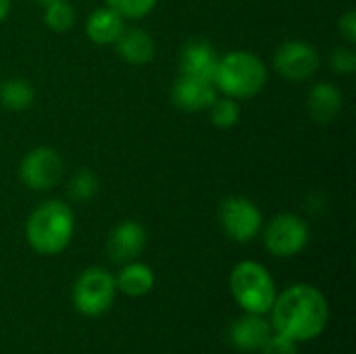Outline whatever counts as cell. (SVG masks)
Returning a JSON list of instances; mask_svg holds the SVG:
<instances>
[{"mask_svg":"<svg viewBox=\"0 0 356 354\" xmlns=\"http://www.w3.org/2000/svg\"><path fill=\"white\" fill-rule=\"evenodd\" d=\"M267 81V69L263 61L248 50H234L219 58L213 75L215 88L229 98H252Z\"/></svg>","mask_w":356,"mask_h":354,"instance_id":"cell-3","label":"cell"},{"mask_svg":"<svg viewBox=\"0 0 356 354\" xmlns=\"http://www.w3.org/2000/svg\"><path fill=\"white\" fill-rule=\"evenodd\" d=\"M309 242V227L298 215H277L265 230V246L275 257H294Z\"/></svg>","mask_w":356,"mask_h":354,"instance_id":"cell-8","label":"cell"},{"mask_svg":"<svg viewBox=\"0 0 356 354\" xmlns=\"http://www.w3.org/2000/svg\"><path fill=\"white\" fill-rule=\"evenodd\" d=\"M332 67L336 73H342V75H350L355 73L356 69V54L353 48H336L332 52V58H330Z\"/></svg>","mask_w":356,"mask_h":354,"instance_id":"cell-23","label":"cell"},{"mask_svg":"<svg viewBox=\"0 0 356 354\" xmlns=\"http://www.w3.org/2000/svg\"><path fill=\"white\" fill-rule=\"evenodd\" d=\"M217 65H219V54L213 48V44H209L207 40H192L181 48V56H179L181 75H192L213 81Z\"/></svg>","mask_w":356,"mask_h":354,"instance_id":"cell-12","label":"cell"},{"mask_svg":"<svg viewBox=\"0 0 356 354\" xmlns=\"http://www.w3.org/2000/svg\"><path fill=\"white\" fill-rule=\"evenodd\" d=\"M38 2H40V4H44V6H46V4H50V2H56V0H38Z\"/></svg>","mask_w":356,"mask_h":354,"instance_id":"cell-27","label":"cell"},{"mask_svg":"<svg viewBox=\"0 0 356 354\" xmlns=\"http://www.w3.org/2000/svg\"><path fill=\"white\" fill-rule=\"evenodd\" d=\"M44 21L52 31H67L75 23V10L67 0H56L46 4Z\"/></svg>","mask_w":356,"mask_h":354,"instance_id":"cell-20","label":"cell"},{"mask_svg":"<svg viewBox=\"0 0 356 354\" xmlns=\"http://www.w3.org/2000/svg\"><path fill=\"white\" fill-rule=\"evenodd\" d=\"M211 108V121L213 125L221 127V129H227V127H234L240 119V106L236 102V98H215V102L209 106Z\"/></svg>","mask_w":356,"mask_h":354,"instance_id":"cell-21","label":"cell"},{"mask_svg":"<svg viewBox=\"0 0 356 354\" xmlns=\"http://www.w3.org/2000/svg\"><path fill=\"white\" fill-rule=\"evenodd\" d=\"M261 354H298L296 351V342L282 336V334H271L267 338V342L261 346Z\"/></svg>","mask_w":356,"mask_h":354,"instance_id":"cell-24","label":"cell"},{"mask_svg":"<svg viewBox=\"0 0 356 354\" xmlns=\"http://www.w3.org/2000/svg\"><path fill=\"white\" fill-rule=\"evenodd\" d=\"M33 88L25 79H8L0 86V102L8 111H25L33 102Z\"/></svg>","mask_w":356,"mask_h":354,"instance_id":"cell-18","label":"cell"},{"mask_svg":"<svg viewBox=\"0 0 356 354\" xmlns=\"http://www.w3.org/2000/svg\"><path fill=\"white\" fill-rule=\"evenodd\" d=\"M307 106L317 123H330L342 111V92L334 83H317L309 92Z\"/></svg>","mask_w":356,"mask_h":354,"instance_id":"cell-16","label":"cell"},{"mask_svg":"<svg viewBox=\"0 0 356 354\" xmlns=\"http://www.w3.org/2000/svg\"><path fill=\"white\" fill-rule=\"evenodd\" d=\"M173 102L190 113L204 111L209 108L215 98H217V88L213 81L202 79V77H192V75H181L175 86H173Z\"/></svg>","mask_w":356,"mask_h":354,"instance_id":"cell-11","label":"cell"},{"mask_svg":"<svg viewBox=\"0 0 356 354\" xmlns=\"http://www.w3.org/2000/svg\"><path fill=\"white\" fill-rule=\"evenodd\" d=\"M146 246V230L138 221H123L119 223L106 242V250L113 263H129Z\"/></svg>","mask_w":356,"mask_h":354,"instance_id":"cell-10","label":"cell"},{"mask_svg":"<svg viewBox=\"0 0 356 354\" xmlns=\"http://www.w3.org/2000/svg\"><path fill=\"white\" fill-rule=\"evenodd\" d=\"M63 175V159L54 148L40 146L25 154V159L19 165V177L21 182L31 190H50L58 184Z\"/></svg>","mask_w":356,"mask_h":354,"instance_id":"cell-7","label":"cell"},{"mask_svg":"<svg viewBox=\"0 0 356 354\" xmlns=\"http://www.w3.org/2000/svg\"><path fill=\"white\" fill-rule=\"evenodd\" d=\"M219 221L234 242H250L263 225L261 211L254 202L242 196H229L219 209Z\"/></svg>","mask_w":356,"mask_h":354,"instance_id":"cell-6","label":"cell"},{"mask_svg":"<svg viewBox=\"0 0 356 354\" xmlns=\"http://www.w3.org/2000/svg\"><path fill=\"white\" fill-rule=\"evenodd\" d=\"M273 328L277 334L298 342L317 338L330 317L325 296L307 284H296L284 290L273 300Z\"/></svg>","mask_w":356,"mask_h":354,"instance_id":"cell-1","label":"cell"},{"mask_svg":"<svg viewBox=\"0 0 356 354\" xmlns=\"http://www.w3.org/2000/svg\"><path fill=\"white\" fill-rule=\"evenodd\" d=\"M115 286L129 298H138V296H144L152 290L154 286V273L148 265L144 263H127L117 280H115Z\"/></svg>","mask_w":356,"mask_h":354,"instance_id":"cell-17","label":"cell"},{"mask_svg":"<svg viewBox=\"0 0 356 354\" xmlns=\"http://www.w3.org/2000/svg\"><path fill=\"white\" fill-rule=\"evenodd\" d=\"M98 192V177L90 171V169H79L67 186V194L71 200L75 202H86L90 198H94Z\"/></svg>","mask_w":356,"mask_h":354,"instance_id":"cell-19","label":"cell"},{"mask_svg":"<svg viewBox=\"0 0 356 354\" xmlns=\"http://www.w3.org/2000/svg\"><path fill=\"white\" fill-rule=\"evenodd\" d=\"M123 29V17L111 6L96 8L86 21V33L96 44H115Z\"/></svg>","mask_w":356,"mask_h":354,"instance_id":"cell-15","label":"cell"},{"mask_svg":"<svg viewBox=\"0 0 356 354\" xmlns=\"http://www.w3.org/2000/svg\"><path fill=\"white\" fill-rule=\"evenodd\" d=\"M73 230V211L60 200H46L29 215L25 236L35 252L58 255L69 246Z\"/></svg>","mask_w":356,"mask_h":354,"instance_id":"cell-2","label":"cell"},{"mask_svg":"<svg viewBox=\"0 0 356 354\" xmlns=\"http://www.w3.org/2000/svg\"><path fill=\"white\" fill-rule=\"evenodd\" d=\"M115 277L100 269H86L73 286V305L86 317H98L106 313L115 300Z\"/></svg>","mask_w":356,"mask_h":354,"instance_id":"cell-5","label":"cell"},{"mask_svg":"<svg viewBox=\"0 0 356 354\" xmlns=\"http://www.w3.org/2000/svg\"><path fill=\"white\" fill-rule=\"evenodd\" d=\"M8 10H10V0H0V21L6 19Z\"/></svg>","mask_w":356,"mask_h":354,"instance_id":"cell-26","label":"cell"},{"mask_svg":"<svg viewBox=\"0 0 356 354\" xmlns=\"http://www.w3.org/2000/svg\"><path fill=\"white\" fill-rule=\"evenodd\" d=\"M342 35L348 40V42H356V13L355 10H348L342 15L340 23H338Z\"/></svg>","mask_w":356,"mask_h":354,"instance_id":"cell-25","label":"cell"},{"mask_svg":"<svg viewBox=\"0 0 356 354\" xmlns=\"http://www.w3.org/2000/svg\"><path fill=\"white\" fill-rule=\"evenodd\" d=\"M229 288L236 303L252 315H265L271 311L277 296L271 273L254 261H242L234 267Z\"/></svg>","mask_w":356,"mask_h":354,"instance_id":"cell-4","label":"cell"},{"mask_svg":"<svg viewBox=\"0 0 356 354\" xmlns=\"http://www.w3.org/2000/svg\"><path fill=\"white\" fill-rule=\"evenodd\" d=\"M271 336V328L269 323L263 319V315H244L240 319H236L229 328V340L238 351L244 353H254L261 351V346L267 342V338Z\"/></svg>","mask_w":356,"mask_h":354,"instance_id":"cell-13","label":"cell"},{"mask_svg":"<svg viewBox=\"0 0 356 354\" xmlns=\"http://www.w3.org/2000/svg\"><path fill=\"white\" fill-rule=\"evenodd\" d=\"M273 63H275V71L282 77H286L290 81H305L317 71L319 54L311 44L292 40L277 48Z\"/></svg>","mask_w":356,"mask_h":354,"instance_id":"cell-9","label":"cell"},{"mask_svg":"<svg viewBox=\"0 0 356 354\" xmlns=\"http://www.w3.org/2000/svg\"><path fill=\"white\" fill-rule=\"evenodd\" d=\"M115 46H117L119 56L127 61L129 65H146L154 56V42L150 33L138 27L123 29Z\"/></svg>","mask_w":356,"mask_h":354,"instance_id":"cell-14","label":"cell"},{"mask_svg":"<svg viewBox=\"0 0 356 354\" xmlns=\"http://www.w3.org/2000/svg\"><path fill=\"white\" fill-rule=\"evenodd\" d=\"M106 6L115 8L121 17H129V19H140L144 15H148L156 0H104Z\"/></svg>","mask_w":356,"mask_h":354,"instance_id":"cell-22","label":"cell"}]
</instances>
